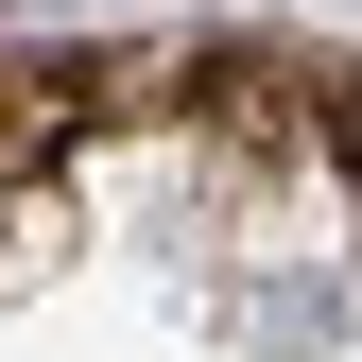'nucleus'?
I'll list each match as a JSON object with an SVG mask.
<instances>
[{
  "label": "nucleus",
  "instance_id": "1",
  "mask_svg": "<svg viewBox=\"0 0 362 362\" xmlns=\"http://www.w3.org/2000/svg\"><path fill=\"white\" fill-rule=\"evenodd\" d=\"M328 139H345V173H362V86H345V121H328Z\"/></svg>",
  "mask_w": 362,
  "mask_h": 362
}]
</instances>
